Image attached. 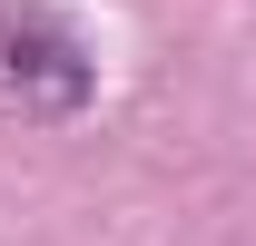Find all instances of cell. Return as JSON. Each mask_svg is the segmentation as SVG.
<instances>
[{
	"label": "cell",
	"mask_w": 256,
	"mask_h": 246,
	"mask_svg": "<svg viewBox=\"0 0 256 246\" xmlns=\"http://www.w3.org/2000/svg\"><path fill=\"white\" fill-rule=\"evenodd\" d=\"M89 98H98V40L60 0H0V108L79 118Z\"/></svg>",
	"instance_id": "cell-1"
}]
</instances>
